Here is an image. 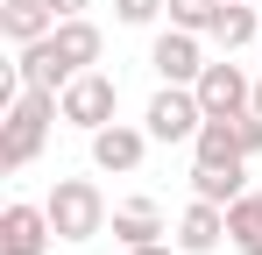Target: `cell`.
<instances>
[{"label": "cell", "mask_w": 262, "mask_h": 255, "mask_svg": "<svg viewBox=\"0 0 262 255\" xmlns=\"http://www.w3.org/2000/svg\"><path fill=\"white\" fill-rule=\"evenodd\" d=\"M50 7H57V22H71V14H85L92 0H50Z\"/></svg>", "instance_id": "obj_21"}, {"label": "cell", "mask_w": 262, "mask_h": 255, "mask_svg": "<svg viewBox=\"0 0 262 255\" xmlns=\"http://www.w3.org/2000/svg\"><path fill=\"white\" fill-rule=\"evenodd\" d=\"M248 192V170H220V163H191V199H213V206H234Z\"/></svg>", "instance_id": "obj_17"}, {"label": "cell", "mask_w": 262, "mask_h": 255, "mask_svg": "<svg viewBox=\"0 0 262 255\" xmlns=\"http://www.w3.org/2000/svg\"><path fill=\"white\" fill-rule=\"evenodd\" d=\"M227 248L262 255V192H241V199L227 206Z\"/></svg>", "instance_id": "obj_16"}, {"label": "cell", "mask_w": 262, "mask_h": 255, "mask_svg": "<svg viewBox=\"0 0 262 255\" xmlns=\"http://www.w3.org/2000/svg\"><path fill=\"white\" fill-rule=\"evenodd\" d=\"M184 255H213L220 241H227V206H213V199H191V206L177 213V234H170Z\"/></svg>", "instance_id": "obj_9"}, {"label": "cell", "mask_w": 262, "mask_h": 255, "mask_svg": "<svg viewBox=\"0 0 262 255\" xmlns=\"http://www.w3.org/2000/svg\"><path fill=\"white\" fill-rule=\"evenodd\" d=\"M50 227H57V241H99L106 227H114V206H106V192L92 184V177H57L50 184Z\"/></svg>", "instance_id": "obj_2"}, {"label": "cell", "mask_w": 262, "mask_h": 255, "mask_svg": "<svg viewBox=\"0 0 262 255\" xmlns=\"http://www.w3.org/2000/svg\"><path fill=\"white\" fill-rule=\"evenodd\" d=\"M57 99H64V128H85V135H99V128L121 114V78L92 64V71H78V78L57 92Z\"/></svg>", "instance_id": "obj_3"}, {"label": "cell", "mask_w": 262, "mask_h": 255, "mask_svg": "<svg viewBox=\"0 0 262 255\" xmlns=\"http://www.w3.org/2000/svg\"><path fill=\"white\" fill-rule=\"evenodd\" d=\"M50 42H57V57L71 64V78H78V71H92V64L106 57V36H99V22H85V14L57 22V29H50Z\"/></svg>", "instance_id": "obj_11"}, {"label": "cell", "mask_w": 262, "mask_h": 255, "mask_svg": "<svg viewBox=\"0 0 262 255\" xmlns=\"http://www.w3.org/2000/svg\"><path fill=\"white\" fill-rule=\"evenodd\" d=\"M57 121H64V99H57V92H36V85H21L14 107L0 114V170H29V163L50 149Z\"/></svg>", "instance_id": "obj_1"}, {"label": "cell", "mask_w": 262, "mask_h": 255, "mask_svg": "<svg viewBox=\"0 0 262 255\" xmlns=\"http://www.w3.org/2000/svg\"><path fill=\"white\" fill-rule=\"evenodd\" d=\"M227 121H234V135H241V149L262 156V114H255V107H248V114H227Z\"/></svg>", "instance_id": "obj_20"}, {"label": "cell", "mask_w": 262, "mask_h": 255, "mask_svg": "<svg viewBox=\"0 0 262 255\" xmlns=\"http://www.w3.org/2000/svg\"><path fill=\"white\" fill-rule=\"evenodd\" d=\"M149 64H156V78L163 85H199V71H206V64H213V57H206V36H199V29H163V36L149 42Z\"/></svg>", "instance_id": "obj_5"}, {"label": "cell", "mask_w": 262, "mask_h": 255, "mask_svg": "<svg viewBox=\"0 0 262 255\" xmlns=\"http://www.w3.org/2000/svg\"><path fill=\"white\" fill-rule=\"evenodd\" d=\"M149 128H135V121H106L99 135H92V170H106V177H135L142 170V156H149Z\"/></svg>", "instance_id": "obj_6"}, {"label": "cell", "mask_w": 262, "mask_h": 255, "mask_svg": "<svg viewBox=\"0 0 262 255\" xmlns=\"http://www.w3.org/2000/svg\"><path fill=\"white\" fill-rule=\"evenodd\" d=\"M177 241H142V248H121V255H170Z\"/></svg>", "instance_id": "obj_22"}, {"label": "cell", "mask_w": 262, "mask_h": 255, "mask_svg": "<svg viewBox=\"0 0 262 255\" xmlns=\"http://www.w3.org/2000/svg\"><path fill=\"white\" fill-rule=\"evenodd\" d=\"M220 7H227V0H170V22H177V29H199V36H206V29L220 22Z\"/></svg>", "instance_id": "obj_18"}, {"label": "cell", "mask_w": 262, "mask_h": 255, "mask_svg": "<svg viewBox=\"0 0 262 255\" xmlns=\"http://www.w3.org/2000/svg\"><path fill=\"white\" fill-rule=\"evenodd\" d=\"M206 42L227 50V57H234V50H248V42H262V7H255V0H227V7H220V22L206 29Z\"/></svg>", "instance_id": "obj_14"}, {"label": "cell", "mask_w": 262, "mask_h": 255, "mask_svg": "<svg viewBox=\"0 0 262 255\" xmlns=\"http://www.w3.org/2000/svg\"><path fill=\"white\" fill-rule=\"evenodd\" d=\"M191 163H220V170H248V149L227 114H206V128L191 135Z\"/></svg>", "instance_id": "obj_12"}, {"label": "cell", "mask_w": 262, "mask_h": 255, "mask_svg": "<svg viewBox=\"0 0 262 255\" xmlns=\"http://www.w3.org/2000/svg\"><path fill=\"white\" fill-rule=\"evenodd\" d=\"M14 71H21V85H36V92H64V85H71V64L57 57L50 36L21 42V50H14Z\"/></svg>", "instance_id": "obj_13"}, {"label": "cell", "mask_w": 262, "mask_h": 255, "mask_svg": "<svg viewBox=\"0 0 262 255\" xmlns=\"http://www.w3.org/2000/svg\"><path fill=\"white\" fill-rule=\"evenodd\" d=\"M50 241H57V227H50V206H29V199L0 206V255H43Z\"/></svg>", "instance_id": "obj_8"}, {"label": "cell", "mask_w": 262, "mask_h": 255, "mask_svg": "<svg viewBox=\"0 0 262 255\" xmlns=\"http://www.w3.org/2000/svg\"><path fill=\"white\" fill-rule=\"evenodd\" d=\"M114 241L121 248H142V241H170V220L156 199H121L114 206Z\"/></svg>", "instance_id": "obj_10"}, {"label": "cell", "mask_w": 262, "mask_h": 255, "mask_svg": "<svg viewBox=\"0 0 262 255\" xmlns=\"http://www.w3.org/2000/svg\"><path fill=\"white\" fill-rule=\"evenodd\" d=\"M156 14H170V0H114V22L121 29H149Z\"/></svg>", "instance_id": "obj_19"}, {"label": "cell", "mask_w": 262, "mask_h": 255, "mask_svg": "<svg viewBox=\"0 0 262 255\" xmlns=\"http://www.w3.org/2000/svg\"><path fill=\"white\" fill-rule=\"evenodd\" d=\"M142 128H149L156 142H191V135L206 128V99H199V85H156V99L142 107Z\"/></svg>", "instance_id": "obj_4"}, {"label": "cell", "mask_w": 262, "mask_h": 255, "mask_svg": "<svg viewBox=\"0 0 262 255\" xmlns=\"http://www.w3.org/2000/svg\"><path fill=\"white\" fill-rule=\"evenodd\" d=\"M255 7H262V0H255Z\"/></svg>", "instance_id": "obj_24"}, {"label": "cell", "mask_w": 262, "mask_h": 255, "mask_svg": "<svg viewBox=\"0 0 262 255\" xmlns=\"http://www.w3.org/2000/svg\"><path fill=\"white\" fill-rule=\"evenodd\" d=\"M255 114H262V78H255Z\"/></svg>", "instance_id": "obj_23"}, {"label": "cell", "mask_w": 262, "mask_h": 255, "mask_svg": "<svg viewBox=\"0 0 262 255\" xmlns=\"http://www.w3.org/2000/svg\"><path fill=\"white\" fill-rule=\"evenodd\" d=\"M50 29H57V7H50V0H0V36L14 42V50L50 36Z\"/></svg>", "instance_id": "obj_15"}, {"label": "cell", "mask_w": 262, "mask_h": 255, "mask_svg": "<svg viewBox=\"0 0 262 255\" xmlns=\"http://www.w3.org/2000/svg\"><path fill=\"white\" fill-rule=\"evenodd\" d=\"M199 99H206V114H248V107H255V78L220 50L213 64L199 71Z\"/></svg>", "instance_id": "obj_7"}]
</instances>
